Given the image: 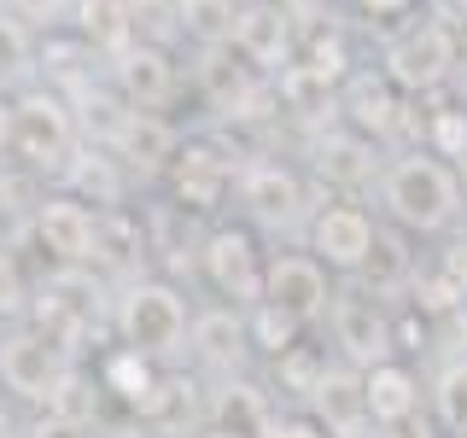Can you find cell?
<instances>
[{"mask_svg": "<svg viewBox=\"0 0 467 438\" xmlns=\"http://www.w3.org/2000/svg\"><path fill=\"white\" fill-rule=\"evenodd\" d=\"M111 88L123 94L129 111H158L170 106L175 94V65L164 47H146V41H129V47L111 53Z\"/></svg>", "mask_w": 467, "mask_h": 438, "instance_id": "7", "label": "cell"}, {"mask_svg": "<svg viewBox=\"0 0 467 438\" xmlns=\"http://www.w3.org/2000/svg\"><path fill=\"white\" fill-rule=\"evenodd\" d=\"M304 65L321 70L327 82H339L345 77V41L333 36V29H316V36H310V58H304Z\"/></svg>", "mask_w": 467, "mask_h": 438, "instance_id": "38", "label": "cell"}, {"mask_svg": "<svg viewBox=\"0 0 467 438\" xmlns=\"http://www.w3.org/2000/svg\"><path fill=\"white\" fill-rule=\"evenodd\" d=\"M228 41L240 47V58H252V65H281L292 58V12L281 0H245V6H234V29Z\"/></svg>", "mask_w": 467, "mask_h": 438, "instance_id": "11", "label": "cell"}, {"mask_svg": "<svg viewBox=\"0 0 467 438\" xmlns=\"http://www.w3.org/2000/svg\"><path fill=\"white\" fill-rule=\"evenodd\" d=\"M117 333L146 362H170L187 350V304L170 281H129L117 298Z\"/></svg>", "mask_w": 467, "mask_h": 438, "instance_id": "3", "label": "cell"}, {"mask_svg": "<svg viewBox=\"0 0 467 438\" xmlns=\"http://www.w3.org/2000/svg\"><path fill=\"white\" fill-rule=\"evenodd\" d=\"M99 386H106V391H117V398H129V403H146V391H152L158 386V374H152V362H146L140 357V350H111V357H106V369H99Z\"/></svg>", "mask_w": 467, "mask_h": 438, "instance_id": "25", "label": "cell"}, {"mask_svg": "<svg viewBox=\"0 0 467 438\" xmlns=\"http://www.w3.org/2000/svg\"><path fill=\"white\" fill-rule=\"evenodd\" d=\"M357 6H362V12H374V18H403L415 0H357Z\"/></svg>", "mask_w": 467, "mask_h": 438, "instance_id": "43", "label": "cell"}, {"mask_svg": "<svg viewBox=\"0 0 467 438\" xmlns=\"http://www.w3.org/2000/svg\"><path fill=\"white\" fill-rule=\"evenodd\" d=\"M0 6H6V18H18L24 29H53L77 0H0Z\"/></svg>", "mask_w": 467, "mask_h": 438, "instance_id": "37", "label": "cell"}, {"mask_svg": "<svg viewBox=\"0 0 467 438\" xmlns=\"http://www.w3.org/2000/svg\"><path fill=\"white\" fill-rule=\"evenodd\" d=\"M240 199H245V211L263 216V223H286V216H298V204H304V187H298V175H292L286 164H245L240 170Z\"/></svg>", "mask_w": 467, "mask_h": 438, "instance_id": "16", "label": "cell"}, {"mask_svg": "<svg viewBox=\"0 0 467 438\" xmlns=\"http://www.w3.org/2000/svg\"><path fill=\"white\" fill-rule=\"evenodd\" d=\"M450 65H456V36H450V24H409L391 36L386 47V82L398 88H438L450 77Z\"/></svg>", "mask_w": 467, "mask_h": 438, "instance_id": "5", "label": "cell"}, {"mask_svg": "<svg viewBox=\"0 0 467 438\" xmlns=\"http://www.w3.org/2000/svg\"><path fill=\"white\" fill-rule=\"evenodd\" d=\"M199 263H204V275H211V287L223 292V298H234V304H257L263 298V263H257L252 234L216 228L211 240H204Z\"/></svg>", "mask_w": 467, "mask_h": 438, "instance_id": "9", "label": "cell"}, {"mask_svg": "<svg viewBox=\"0 0 467 438\" xmlns=\"http://www.w3.org/2000/svg\"><path fill=\"white\" fill-rule=\"evenodd\" d=\"M204 438H240V433H223V427H211V433H204Z\"/></svg>", "mask_w": 467, "mask_h": 438, "instance_id": "46", "label": "cell"}, {"mask_svg": "<svg viewBox=\"0 0 467 438\" xmlns=\"http://www.w3.org/2000/svg\"><path fill=\"white\" fill-rule=\"evenodd\" d=\"M24 438H88V427H70V421H58V415H41Z\"/></svg>", "mask_w": 467, "mask_h": 438, "instance_id": "42", "label": "cell"}, {"mask_svg": "<svg viewBox=\"0 0 467 438\" xmlns=\"http://www.w3.org/2000/svg\"><path fill=\"white\" fill-rule=\"evenodd\" d=\"M298 328H304V321H292L286 310H275V304H263V298H257L252 321H245L252 345H257V350H269V357H286V350L298 345Z\"/></svg>", "mask_w": 467, "mask_h": 438, "instance_id": "31", "label": "cell"}, {"mask_svg": "<svg viewBox=\"0 0 467 438\" xmlns=\"http://www.w3.org/2000/svg\"><path fill=\"white\" fill-rule=\"evenodd\" d=\"M193 380H182V374H158V386L146 391V403H140V415H146V427L152 433H170V438H182L187 433V421L199 415V398H193Z\"/></svg>", "mask_w": 467, "mask_h": 438, "instance_id": "21", "label": "cell"}, {"mask_svg": "<svg viewBox=\"0 0 467 438\" xmlns=\"http://www.w3.org/2000/svg\"><path fill=\"white\" fill-rule=\"evenodd\" d=\"M146 252V240H140V228L129 223L123 211H111V216H99V234H94V257H106L111 269H129Z\"/></svg>", "mask_w": 467, "mask_h": 438, "instance_id": "30", "label": "cell"}, {"mask_svg": "<svg viewBox=\"0 0 467 438\" xmlns=\"http://www.w3.org/2000/svg\"><path fill=\"white\" fill-rule=\"evenodd\" d=\"M427 141L438 158H462L467 152V111H438L427 123Z\"/></svg>", "mask_w": 467, "mask_h": 438, "instance_id": "36", "label": "cell"}, {"mask_svg": "<svg viewBox=\"0 0 467 438\" xmlns=\"http://www.w3.org/2000/svg\"><path fill=\"white\" fill-rule=\"evenodd\" d=\"M263 438H333L327 427H316V421H269V433Z\"/></svg>", "mask_w": 467, "mask_h": 438, "instance_id": "41", "label": "cell"}, {"mask_svg": "<svg viewBox=\"0 0 467 438\" xmlns=\"http://www.w3.org/2000/svg\"><path fill=\"white\" fill-rule=\"evenodd\" d=\"M379 199H386V211L398 216L403 228L438 234V228L456 223V211H462V182H456L450 164L409 152V158H398V164L379 175Z\"/></svg>", "mask_w": 467, "mask_h": 438, "instance_id": "1", "label": "cell"}, {"mask_svg": "<svg viewBox=\"0 0 467 438\" xmlns=\"http://www.w3.org/2000/svg\"><path fill=\"white\" fill-rule=\"evenodd\" d=\"M327 310H333V333H339L350 369H379L391 357V321L379 316V304L368 292H339Z\"/></svg>", "mask_w": 467, "mask_h": 438, "instance_id": "10", "label": "cell"}, {"mask_svg": "<svg viewBox=\"0 0 467 438\" xmlns=\"http://www.w3.org/2000/svg\"><path fill=\"white\" fill-rule=\"evenodd\" d=\"M345 117L357 123V135H391V129H398L391 82L386 77H350L345 82Z\"/></svg>", "mask_w": 467, "mask_h": 438, "instance_id": "22", "label": "cell"}, {"mask_svg": "<svg viewBox=\"0 0 467 438\" xmlns=\"http://www.w3.org/2000/svg\"><path fill=\"white\" fill-rule=\"evenodd\" d=\"M47 415L70 421V427H94V421H99V386H94L88 374L70 369L65 380H58V391L47 398Z\"/></svg>", "mask_w": 467, "mask_h": 438, "instance_id": "28", "label": "cell"}, {"mask_svg": "<svg viewBox=\"0 0 467 438\" xmlns=\"http://www.w3.org/2000/svg\"><path fill=\"white\" fill-rule=\"evenodd\" d=\"M175 6H182V36L204 41V47L228 41V29H234V0H175Z\"/></svg>", "mask_w": 467, "mask_h": 438, "instance_id": "29", "label": "cell"}, {"mask_svg": "<svg viewBox=\"0 0 467 438\" xmlns=\"http://www.w3.org/2000/svg\"><path fill=\"white\" fill-rule=\"evenodd\" d=\"M29 228L53 263H94L99 211H88L77 193H41V204L29 211Z\"/></svg>", "mask_w": 467, "mask_h": 438, "instance_id": "6", "label": "cell"}, {"mask_svg": "<svg viewBox=\"0 0 467 438\" xmlns=\"http://www.w3.org/2000/svg\"><path fill=\"white\" fill-rule=\"evenodd\" d=\"M379 170L368 135H357V129H327V135L316 141V175L327 187H368Z\"/></svg>", "mask_w": 467, "mask_h": 438, "instance_id": "15", "label": "cell"}, {"mask_svg": "<svg viewBox=\"0 0 467 438\" xmlns=\"http://www.w3.org/2000/svg\"><path fill=\"white\" fill-rule=\"evenodd\" d=\"M456 164H462V182H467V152H462V158H456Z\"/></svg>", "mask_w": 467, "mask_h": 438, "instance_id": "47", "label": "cell"}, {"mask_svg": "<svg viewBox=\"0 0 467 438\" xmlns=\"http://www.w3.org/2000/svg\"><path fill=\"white\" fill-rule=\"evenodd\" d=\"M129 12V36L146 41V47H170L182 36V6L175 0H123Z\"/></svg>", "mask_w": 467, "mask_h": 438, "instance_id": "26", "label": "cell"}, {"mask_svg": "<svg viewBox=\"0 0 467 438\" xmlns=\"http://www.w3.org/2000/svg\"><path fill=\"white\" fill-rule=\"evenodd\" d=\"M0 152H12V99L0 94Z\"/></svg>", "mask_w": 467, "mask_h": 438, "instance_id": "44", "label": "cell"}, {"mask_svg": "<svg viewBox=\"0 0 467 438\" xmlns=\"http://www.w3.org/2000/svg\"><path fill=\"white\" fill-rule=\"evenodd\" d=\"M362 269L374 275V287H391V281H403V275H409V257H403V245L391 240V234L374 228V252H368V263H362Z\"/></svg>", "mask_w": 467, "mask_h": 438, "instance_id": "35", "label": "cell"}, {"mask_svg": "<svg viewBox=\"0 0 467 438\" xmlns=\"http://www.w3.org/2000/svg\"><path fill=\"white\" fill-rule=\"evenodd\" d=\"M29 304H36V292H29L24 269H18V257L0 245V321H24V316H29Z\"/></svg>", "mask_w": 467, "mask_h": 438, "instance_id": "33", "label": "cell"}, {"mask_svg": "<svg viewBox=\"0 0 467 438\" xmlns=\"http://www.w3.org/2000/svg\"><path fill=\"white\" fill-rule=\"evenodd\" d=\"M170 182H175V199L187 204V211H216L228 193V182H234V170H228V158L216 152V146H182V152L170 158Z\"/></svg>", "mask_w": 467, "mask_h": 438, "instance_id": "13", "label": "cell"}, {"mask_svg": "<svg viewBox=\"0 0 467 438\" xmlns=\"http://www.w3.org/2000/svg\"><path fill=\"white\" fill-rule=\"evenodd\" d=\"M111 152L123 158V164H135V170H164L175 158V135H170V123L158 111H129V129L117 135Z\"/></svg>", "mask_w": 467, "mask_h": 438, "instance_id": "20", "label": "cell"}, {"mask_svg": "<svg viewBox=\"0 0 467 438\" xmlns=\"http://www.w3.org/2000/svg\"><path fill=\"white\" fill-rule=\"evenodd\" d=\"M456 304H462V292L450 287L438 269L432 275H415V310H432L438 316V310H456Z\"/></svg>", "mask_w": 467, "mask_h": 438, "instance_id": "39", "label": "cell"}, {"mask_svg": "<svg viewBox=\"0 0 467 438\" xmlns=\"http://www.w3.org/2000/svg\"><path fill=\"white\" fill-rule=\"evenodd\" d=\"M65 374H70V350L47 339L41 328H18L0 339V386L18 403H47Z\"/></svg>", "mask_w": 467, "mask_h": 438, "instance_id": "4", "label": "cell"}, {"mask_svg": "<svg viewBox=\"0 0 467 438\" xmlns=\"http://www.w3.org/2000/svg\"><path fill=\"white\" fill-rule=\"evenodd\" d=\"M70 117H77V135H88L94 146H117V135L129 129V106H123V94L117 88H94V82H82L77 88V99H70Z\"/></svg>", "mask_w": 467, "mask_h": 438, "instance_id": "19", "label": "cell"}, {"mask_svg": "<svg viewBox=\"0 0 467 438\" xmlns=\"http://www.w3.org/2000/svg\"><path fill=\"white\" fill-rule=\"evenodd\" d=\"M29 58H36V47H29V29L0 12V82H6V77H24Z\"/></svg>", "mask_w": 467, "mask_h": 438, "instance_id": "34", "label": "cell"}, {"mask_svg": "<svg viewBox=\"0 0 467 438\" xmlns=\"http://www.w3.org/2000/svg\"><path fill=\"white\" fill-rule=\"evenodd\" d=\"M310 245H316V263H327V269H362L374 252V223L357 204H327L310 223Z\"/></svg>", "mask_w": 467, "mask_h": 438, "instance_id": "12", "label": "cell"}, {"mask_svg": "<svg viewBox=\"0 0 467 438\" xmlns=\"http://www.w3.org/2000/svg\"><path fill=\"white\" fill-rule=\"evenodd\" d=\"M70 12H77V36H82L94 53H106V58H111L117 47H129V41H135V36H129L123 0H77Z\"/></svg>", "mask_w": 467, "mask_h": 438, "instance_id": "23", "label": "cell"}, {"mask_svg": "<svg viewBox=\"0 0 467 438\" xmlns=\"http://www.w3.org/2000/svg\"><path fill=\"white\" fill-rule=\"evenodd\" d=\"M450 18H462V24H467V0H450Z\"/></svg>", "mask_w": 467, "mask_h": 438, "instance_id": "45", "label": "cell"}, {"mask_svg": "<svg viewBox=\"0 0 467 438\" xmlns=\"http://www.w3.org/2000/svg\"><path fill=\"white\" fill-rule=\"evenodd\" d=\"M187 345H193V357L204 362V369L216 374H234L245 362V345H252V333H245V321L234 310H204L187 321Z\"/></svg>", "mask_w": 467, "mask_h": 438, "instance_id": "14", "label": "cell"}, {"mask_svg": "<svg viewBox=\"0 0 467 438\" xmlns=\"http://www.w3.org/2000/svg\"><path fill=\"white\" fill-rule=\"evenodd\" d=\"M275 362H281V374H286V386H298V391H304V398H310V391H316V380H321V369H327V362H316V357H304V350H298V345H292V350H286V357H275Z\"/></svg>", "mask_w": 467, "mask_h": 438, "instance_id": "40", "label": "cell"}, {"mask_svg": "<svg viewBox=\"0 0 467 438\" xmlns=\"http://www.w3.org/2000/svg\"><path fill=\"white\" fill-rule=\"evenodd\" d=\"M12 152L29 175H65L77 158V117L58 88H29L12 99Z\"/></svg>", "mask_w": 467, "mask_h": 438, "instance_id": "2", "label": "cell"}, {"mask_svg": "<svg viewBox=\"0 0 467 438\" xmlns=\"http://www.w3.org/2000/svg\"><path fill=\"white\" fill-rule=\"evenodd\" d=\"M310 403L321 409V421H327V433L339 438H357L362 427H368V403H362V374L350 369V362H339V369H321Z\"/></svg>", "mask_w": 467, "mask_h": 438, "instance_id": "17", "label": "cell"}, {"mask_svg": "<svg viewBox=\"0 0 467 438\" xmlns=\"http://www.w3.org/2000/svg\"><path fill=\"white\" fill-rule=\"evenodd\" d=\"M432 403H438V421L467 438V357L444 362V374H438V386H432Z\"/></svg>", "mask_w": 467, "mask_h": 438, "instance_id": "32", "label": "cell"}, {"mask_svg": "<svg viewBox=\"0 0 467 438\" xmlns=\"http://www.w3.org/2000/svg\"><path fill=\"white\" fill-rule=\"evenodd\" d=\"M263 304H275V310H286L292 321H316L321 310L333 304L327 292V269H321L316 257H275L269 269H263Z\"/></svg>", "mask_w": 467, "mask_h": 438, "instance_id": "8", "label": "cell"}, {"mask_svg": "<svg viewBox=\"0 0 467 438\" xmlns=\"http://www.w3.org/2000/svg\"><path fill=\"white\" fill-rule=\"evenodd\" d=\"M362 403H368L374 427H403L420 409V380L409 369H398V362H379V369L362 374Z\"/></svg>", "mask_w": 467, "mask_h": 438, "instance_id": "18", "label": "cell"}, {"mask_svg": "<svg viewBox=\"0 0 467 438\" xmlns=\"http://www.w3.org/2000/svg\"><path fill=\"white\" fill-rule=\"evenodd\" d=\"M211 415H216L223 433H240V438H263V433H269V409H263L257 386H245V380H228V386L216 391Z\"/></svg>", "mask_w": 467, "mask_h": 438, "instance_id": "24", "label": "cell"}, {"mask_svg": "<svg viewBox=\"0 0 467 438\" xmlns=\"http://www.w3.org/2000/svg\"><path fill=\"white\" fill-rule=\"evenodd\" d=\"M275 94H281V106H286V111H298V117H321V111H327V99H333V82L321 77V70H310V65H286Z\"/></svg>", "mask_w": 467, "mask_h": 438, "instance_id": "27", "label": "cell"}]
</instances>
